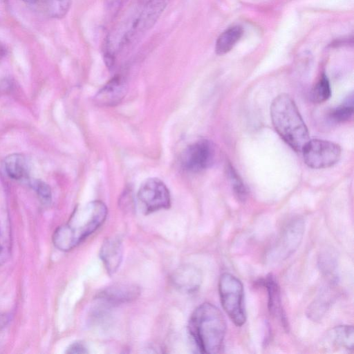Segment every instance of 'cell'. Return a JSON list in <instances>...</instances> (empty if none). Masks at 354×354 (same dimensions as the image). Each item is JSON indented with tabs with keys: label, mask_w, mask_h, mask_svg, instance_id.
<instances>
[{
	"label": "cell",
	"mask_w": 354,
	"mask_h": 354,
	"mask_svg": "<svg viewBox=\"0 0 354 354\" xmlns=\"http://www.w3.org/2000/svg\"><path fill=\"white\" fill-rule=\"evenodd\" d=\"M171 0H148L133 22L129 39L135 34L143 33L151 28L161 16Z\"/></svg>",
	"instance_id": "9"
},
{
	"label": "cell",
	"mask_w": 354,
	"mask_h": 354,
	"mask_svg": "<svg viewBox=\"0 0 354 354\" xmlns=\"http://www.w3.org/2000/svg\"><path fill=\"white\" fill-rule=\"evenodd\" d=\"M127 89L124 79L120 75H116L99 90L94 97V101L100 106H115L124 99Z\"/></svg>",
	"instance_id": "12"
},
{
	"label": "cell",
	"mask_w": 354,
	"mask_h": 354,
	"mask_svg": "<svg viewBox=\"0 0 354 354\" xmlns=\"http://www.w3.org/2000/svg\"><path fill=\"white\" fill-rule=\"evenodd\" d=\"M25 2H27V3H35L37 0H23Z\"/></svg>",
	"instance_id": "28"
},
{
	"label": "cell",
	"mask_w": 354,
	"mask_h": 354,
	"mask_svg": "<svg viewBox=\"0 0 354 354\" xmlns=\"http://www.w3.org/2000/svg\"><path fill=\"white\" fill-rule=\"evenodd\" d=\"M189 332L200 353L214 354L221 352L227 324L221 311L212 304L205 302L192 313Z\"/></svg>",
	"instance_id": "2"
},
{
	"label": "cell",
	"mask_w": 354,
	"mask_h": 354,
	"mask_svg": "<svg viewBox=\"0 0 354 354\" xmlns=\"http://www.w3.org/2000/svg\"><path fill=\"white\" fill-rule=\"evenodd\" d=\"M107 207L100 201H93L77 208L68 221L55 231L54 245L61 251H69L97 230L105 221Z\"/></svg>",
	"instance_id": "1"
},
{
	"label": "cell",
	"mask_w": 354,
	"mask_h": 354,
	"mask_svg": "<svg viewBox=\"0 0 354 354\" xmlns=\"http://www.w3.org/2000/svg\"><path fill=\"white\" fill-rule=\"evenodd\" d=\"M270 117L279 136L294 150L301 151L310 139L309 133L290 96L282 93L273 100L270 106Z\"/></svg>",
	"instance_id": "3"
},
{
	"label": "cell",
	"mask_w": 354,
	"mask_h": 354,
	"mask_svg": "<svg viewBox=\"0 0 354 354\" xmlns=\"http://www.w3.org/2000/svg\"><path fill=\"white\" fill-rule=\"evenodd\" d=\"M263 282L268 291V307L270 315L277 317L283 326L288 328L287 319L282 308L280 288L274 276L269 274Z\"/></svg>",
	"instance_id": "15"
},
{
	"label": "cell",
	"mask_w": 354,
	"mask_h": 354,
	"mask_svg": "<svg viewBox=\"0 0 354 354\" xmlns=\"http://www.w3.org/2000/svg\"><path fill=\"white\" fill-rule=\"evenodd\" d=\"M28 185L36 192L40 201L45 205L51 202L52 192L50 186L39 179H28Z\"/></svg>",
	"instance_id": "23"
},
{
	"label": "cell",
	"mask_w": 354,
	"mask_h": 354,
	"mask_svg": "<svg viewBox=\"0 0 354 354\" xmlns=\"http://www.w3.org/2000/svg\"><path fill=\"white\" fill-rule=\"evenodd\" d=\"M218 292L223 310L236 326L246 322L244 290L241 280L234 275L223 273L218 281Z\"/></svg>",
	"instance_id": "4"
},
{
	"label": "cell",
	"mask_w": 354,
	"mask_h": 354,
	"mask_svg": "<svg viewBox=\"0 0 354 354\" xmlns=\"http://www.w3.org/2000/svg\"><path fill=\"white\" fill-rule=\"evenodd\" d=\"M243 35V29L239 26H234L223 31L218 37L215 51L222 55L230 51L239 41Z\"/></svg>",
	"instance_id": "18"
},
{
	"label": "cell",
	"mask_w": 354,
	"mask_h": 354,
	"mask_svg": "<svg viewBox=\"0 0 354 354\" xmlns=\"http://www.w3.org/2000/svg\"><path fill=\"white\" fill-rule=\"evenodd\" d=\"M327 352L353 353L354 329L353 326L339 325L328 330L322 342Z\"/></svg>",
	"instance_id": "10"
},
{
	"label": "cell",
	"mask_w": 354,
	"mask_h": 354,
	"mask_svg": "<svg viewBox=\"0 0 354 354\" xmlns=\"http://www.w3.org/2000/svg\"><path fill=\"white\" fill-rule=\"evenodd\" d=\"M3 167L6 174L15 180H28L29 179V166L28 160L21 153H12L4 158Z\"/></svg>",
	"instance_id": "17"
},
{
	"label": "cell",
	"mask_w": 354,
	"mask_h": 354,
	"mask_svg": "<svg viewBox=\"0 0 354 354\" xmlns=\"http://www.w3.org/2000/svg\"><path fill=\"white\" fill-rule=\"evenodd\" d=\"M353 99L352 96L330 113L331 119L336 122H347L353 118Z\"/></svg>",
	"instance_id": "22"
},
{
	"label": "cell",
	"mask_w": 354,
	"mask_h": 354,
	"mask_svg": "<svg viewBox=\"0 0 354 354\" xmlns=\"http://www.w3.org/2000/svg\"><path fill=\"white\" fill-rule=\"evenodd\" d=\"M333 282L324 288L309 305L306 310V315L309 319L316 322L319 321L329 309L336 297Z\"/></svg>",
	"instance_id": "16"
},
{
	"label": "cell",
	"mask_w": 354,
	"mask_h": 354,
	"mask_svg": "<svg viewBox=\"0 0 354 354\" xmlns=\"http://www.w3.org/2000/svg\"><path fill=\"white\" fill-rule=\"evenodd\" d=\"M203 274L200 269L192 265H183L175 270L171 282L176 289L185 293H194L201 287Z\"/></svg>",
	"instance_id": "11"
},
{
	"label": "cell",
	"mask_w": 354,
	"mask_h": 354,
	"mask_svg": "<svg viewBox=\"0 0 354 354\" xmlns=\"http://www.w3.org/2000/svg\"><path fill=\"white\" fill-rule=\"evenodd\" d=\"M319 266L322 272L326 274H330L336 266V261L330 254H324L319 259Z\"/></svg>",
	"instance_id": "24"
},
{
	"label": "cell",
	"mask_w": 354,
	"mask_h": 354,
	"mask_svg": "<svg viewBox=\"0 0 354 354\" xmlns=\"http://www.w3.org/2000/svg\"><path fill=\"white\" fill-rule=\"evenodd\" d=\"M140 295V289L133 284H115L102 290L97 299L107 305H118L131 301Z\"/></svg>",
	"instance_id": "13"
},
{
	"label": "cell",
	"mask_w": 354,
	"mask_h": 354,
	"mask_svg": "<svg viewBox=\"0 0 354 354\" xmlns=\"http://www.w3.org/2000/svg\"><path fill=\"white\" fill-rule=\"evenodd\" d=\"M100 256L103 264L110 274L119 268L123 257V246L118 236L107 238L102 244Z\"/></svg>",
	"instance_id": "14"
},
{
	"label": "cell",
	"mask_w": 354,
	"mask_h": 354,
	"mask_svg": "<svg viewBox=\"0 0 354 354\" xmlns=\"http://www.w3.org/2000/svg\"><path fill=\"white\" fill-rule=\"evenodd\" d=\"M301 151L305 163L313 169L332 167L339 160L342 155L339 145L321 139H309Z\"/></svg>",
	"instance_id": "5"
},
{
	"label": "cell",
	"mask_w": 354,
	"mask_h": 354,
	"mask_svg": "<svg viewBox=\"0 0 354 354\" xmlns=\"http://www.w3.org/2000/svg\"><path fill=\"white\" fill-rule=\"evenodd\" d=\"M305 230L304 222L297 218L291 221L281 232L270 255L276 261H283L292 255L299 248Z\"/></svg>",
	"instance_id": "8"
},
{
	"label": "cell",
	"mask_w": 354,
	"mask_h": 354,
	"mask_svg": "<svg viewBox=\"0 0 354 354\" xmlns=\"http://www.w3.org/2000/svg\"><path fill=\"white\" fill-rule=\"evenodd\" d=\"M225 170L236 197L241 202H244L248 196V190L243 182L231 164L227 165Z\"/></svg>",
	"instance_id": "21"
},
{
	"label": "cell",
	"mask_w": 354,
	"mask_h": 354,
	"mask_svg": "<svg viewBox=\"0 0 354 354\" xmlns=\"http://www.w3.org/2000/svg\"><path fill=\"white\" fill-rule=\"evenodd\" d=\"M66 353H88L84 345L80 342H75L69 346L66 350Z\"/></svg>",
	"instance_id": "25"
},
{
	"label": "cell",
	"mask_w": 354,
	"mask_h": 354,
	"mask_svg": "<svg viewBox=\"0 0 354 354\" xmlns=\"http://www.w3.org/2000/svg\"><path fill=\"white\" fill-rule=\"evenodd\" d=\"M331 96V88L327 76L324 73L311 91L312 100L315 103H322L328 100Z\"/></svg>",
	"instance_id": "20"
},
{
	"label": "cell",
	"mask_w": 354,
	"mask_h": 354,
	"mask_svg": "<svg viewBox=\"0 0 354 354\" xmlns=\"http://www.w3.org/2000/svg\"><path fill=\"white\" fill-rule=\"evenodd\" d=\"M6 54V48L3 44L0 43V60Z\"/></svg>",
	"instance_id": "27"
},
{
	"label": "cell",
	"mask_w": 354,
	"mask_h": 354,
	"mask_svg": "<svg viewBox=\"0 0 354 354\" xmlns=\"http://www.w3.org/2000/svg\"><path fill=\"white\" fill-rule=\"evenodd\" d=\"M46 14L50 17L60 19L68 12L72 0H41Z\"/></svg>",
	"instance_id": "19"
},
{
	"label": "cell",
	"mask_w": 354,
	"mask_h": 354,
	"mask_svg": "<svg viewBox=\"0 0 354 354\" xmlns=\"http://www.w3.org/2000/svg\"><path fill=\"white\" fill-rule=\"evenodd\" d=\"M138 199L145 214L168 209L171 205V197L168 188L159 178L146 180L138 192Z\"/></svg>",
	"instance_id": "6"
},
{
	"label": "cell",
	"mask_w": 354,
	"mask_h": 354,
	"mask_svg": "<svg viewBox=\"0 0 354 354\" xmlns=\"http://www.w3.org/2000/svg\"><path fill=\"white\" fill-rule=\"evenodd\" d=\"M215 149L213 143L202 139L187 146L180 157L182 167L187 171L196 173L209 167L214 162Z\"/></svg>",
	"instance_id": "7"
},
{
	"label": "cell",
	"mask_w": 354,
	"mask_h": 354,
	"mask_svg": "<svg viewBox=\"0 0 354 354\" xmlns=\"http://www.w3.org/2000/svg\"><path fill=\"white\" fill-rule=\"evenodd\" d=\"M8 10L7 0H0V18L3 17Z\"/></svg>",
	"instance_id": "26"
}]
</instances>
